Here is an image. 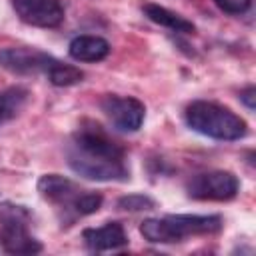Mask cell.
Segmentation results:
<instances>
[{"label": "cell", "instance_id": "cell-1", "mask_svg": "<svg viewBox=\"0 0 256 256\" xmlns=\"http://www.w3.org/2000/svg\"><path fill=\"white\" fill-rule=\"evenodd\" d=\"M68 166L82 178L96 182H124L130 178L126 150L96 122H84L68 146Z\"/></svg>", "mask_w": 256, "mask_h": 256}, {"label": "cell", "instance_id": "cell-2", "mask_svg": "<svg viewBox=\"0 0 256 256\" xmlns=\"http://www.w3.org/2000/svg\"><path fill=\"white\" fill-rule=\"evenodd\" d=\"M224 226L216 214H168L164 218H148L142 222L140 232L152 244H174L190 236H210L220 232Z\"/></svg>", "mask_w": 256, "mask_h": 256}, {"label": "cell", "instance_id": "cell-3", "mask_svg": "<svg viewBox=\"0 0 256 256\" xmlns=\"http://www.w3.org/2000/svg\"><path fill=\"white\" fill-rule=\"evenodd\" d=\"M186 124L188 128H192L194 132L214 138V140H240L248 134V126L246 122L234 114L230 108L216 104V102H206V100H198L192 102L186 112H184Z\"/></svg>", "mask_w": 256, "mask_h": 256}, {"label": "cell", "instance_id": "cell-4", "mask_svg": "<svg viewBox=\"0 0 256 256\" xmlns=\"http://www.w3.org/2000/svg\"><path fill=\"white\" fill-rule=\"evenodd\" d=\"M32 214L14 202L0 204V244L8 254H38L42 244L28 232Z\"/></svg>", "mask_w": 256, "mask_h": 256}, {"label": "cell", "instance_id": "cell-5", "mask_svg": "<svg viewBox=\"0 0 256 256\" xmlns=\"http://www.w3.org/2000/svg\"><path fill=\"white\" fill-rule=\"evenodd\" d=\"M240 190L238 178L228 170H210L196 174L186 184V194L194 200L228 202Z\"/></svg>", "mask_w": 256, "mask_h": 256}, {"label": "cell", "instance_id": "cell-6", "mask_svg": "<svg viewBox=\"0 0 256 256\" xmlns=\"http://www.w3.org/2000/svg\"><path fill=\"white\" fill-rule=\"evenodd\" d=\"M38 192L44 200L52 202L62 212V222L66 226H70L74 220H78L76 204H78L80 196L84 194V190L76 182H72L70 178H64L60 174H46L38 180Z\"/></svg>", "mask_w": 256, "mask_h": 256}, {"label": "cell", "instance_id": "cell-7", "mask_svg": "<svg viewBox=\"0 0 256 256\" xmlns=\"http://www.w3.org/2000/svg\"><path fill=\"white\" fill-rule=\"evenodd\" d=\"M100 108L120 132H138L146 118V106L132 96L106 94L100 100Z\"/></svg>", "mask_w": 256, "mask_h": 256}, {"label": "cell", "instance_id": "cell-8", "mask_svg": "<svg viewBox=\"0 0 256 256\" xmlns=\"http://www.w3.org/2000/svg\"><path fill=\"white\" fill-rule=\"evenodd\" d=\"M56 58L34 48H6L0 50V66L18 76L48 74Z\"/></svg>", "mask_w": 256, "mask_h": 256}, {"label": "cell", "instance_id": "cell-9", "mask_svg": "<svg viewBox=\"0 0 256 256\" xmlns=\"http://www.w3.org/2000/svg\"><path fill=\"white\" fill-rule=\"evenodd\" d=\"M16 16L36 28H58L64 22V6L60 0H10Z\"/></svg>", "mask_w": 256, "mask_h": 256}, {"label": "cell", "instance_id": "cell-10", "mask_svg": "<svg viewBox=\"0 0 256 256\" xmlns=\"http://www.w3.org/2000/svg\"><path fill=\"white\" fill-rule=\"evenodd\" d=\"M82 238L92 252H108L128 246V236L120 222H108L102 228H88L82 232Z\"/></svg>", "mask_w": 256, "mask_h": 256}, {"label": "cell", "instance_id": "cell-11", "mask_svg": "<svg viewBox=\"0 0 256 256\" xmlns=\"http://www.w3.org/2000/svg\"><path fill=\"white\" fill-rule=\"evenodd\" d=\"M68 54L76 62H100L110 54V44L100 36L84 34V36H76L70 42Z\"/></svg>", "mask_w": 256, "mask_h": 256}, {"label": "cell", "instance_id": "cell-12", "mask_svg": "<svg viewBox=\"0 0 256 256\" xmlns=\"http://www.w3.org/2000/svg\"><path fill=\"white\" fill-rule=\"evenodd\" d=\"M142 12L148 20H152L154 24L158 26H164L168 30H174V32H180V34H192L194 32V24L186 18H182L180 14L164 8V6H158V4H144L142 6Z\"/></svg>", "mask_w": 256, "mask_h": 256}, {"label": "cell", "instance_id": "cell-13", "mask_svg": "<svg viewBox=\"0 0 256 256\" xmlns=\"http://www.w3.org/2000/svg\"><path fill=\"white\" fill-rule=\"evenodd\" d=\"M28 102V90L22 86H12L0 92V126L16 118Z\"/></svg>", "mask_w": 256, "mask_h": 256}, {"label": "cell", "instance_id": "cell-14", "mask_svg": "<svg viewBox=\"0 0 256 256\" xmlns=\"http://www.w3.org/2000/svg\"><path fill=\"white\" fill-rule=\"evenodd\" d=\"M48 80L58 86V88H68V86H76L84 80V72L76 66H70V64H62V62H54L52 68L48 70Z\"/></svg>", "mask_w": 256, "mask_h": 256}, {"label": "cell", "instance_id": "cell-15", "mask_svg": "<svg viewBox=\"0 0 256 256\" xmlns=\"http://www.w3.org/2000/svg\"><path fill=\"white\" fill-rule=\"evenodd\" d=\"M156 202L146 196V194H128L118 200V208L126 212H142V210H152Z\"/></svg>", "mask_w": 256, "mask_h": 256}, {"label": "cell", "instance_id": "cell-16", "mask_svg": "<svg viewBox=\"0 0 256 256\" xmlns=\"http://www.w3.org/2000/svg\"><path fill=\"white\" fill-rule=\"evenodd\" d=\"M214 2L218 4L220 10H224L226 14H234V16L244 14L252 4V0H214Z\"/></svg>", "mask_w": 256, "mask_h": 256}, {"label": "cell", "instance_id": "cell-17", "mask_svg": "<svg viewBox=\"0 0 256 256\" xmlns=\"http://www.w3.org/2000/svg\"><path fill=\"white\" fill-rule=\"evenodd\" d=\"M254 94H256L254 86H248L246 90H242V92H240V100L246 104V108H248V110H254V106H256V102H254V98H256V96H254Z\"/></svg>", "mask_w": 256, "mask_h": 256}]
</instances>
